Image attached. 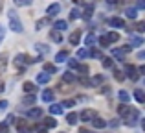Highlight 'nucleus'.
<instances>
[{
	"mask_svg": "<svg viewBox=\"0 0 145 133\" xmlns=\"http://www.w3.org/2000/svg\"><path fill=\"white\" fill-rule=\"evenodd\" d=\"M40 98H42V102H46V104H52L53 98H55V94H53L52 89H44L42 94H40Z\"/></svg>",
	"mask_w": 145,
	"mask_h": 133,
	"instance_id": "7",
	"label": "nucleus"
},
{
	"mask_svg": "<svg viewBox=\"0 0 145 133\" xmlns=\"http://www.w3.org/2000/svg\"><path fill=\"white\" fill-rule=\"evenodd\" d=\"M17 126H18V133H31L29 128H26V120H18Z\"/></svg>",
	"mask_w": 145,
	"mask_h": 133,
	"instance_id": "20",
	"label": "nucleus"
},
{
	"mask_svg": "<svg viewBox=\"0 0 145 133\" xmlns=\"http://www.w3.org/2000/svg\"><path fill=\"white\" fill-rule=\"evenodd\" d=\"M63 79H64V81H68V83H70V81H75V79H77V76H75L74 72L66 70V72H64V74H63Z\"/></svg>",
	"mask_w": 145,
	"mask_h": 133,
	"instance_id": "21",
	"label": "nucleus"
},
{
	"mask_svg": "<svg viewBox=\"0 0 145 133\" xmlns=\"http://www.w3.org/2000/svg\"><path fill=\"white\" fill-rule=\"evenodd\" d=\"M7 131H9V124L0 122V133H7Z\"/></svg>",
	"mask_w": 145,
	"mask_h": 133,
	"instance_id": "37",
	"label": "nucleus"
},
{
	"mask_svg": "<svg viewBox=\"0 0 145 133\" xmlns=\"http://www.w3.org/2000/svg\"><path fill=\"white\" fill-rule=\"evenodd\" d=\"M114 78H116L118 81H123V79H125V76H123V72H121V70L114 68Z\"/></svg>",
	"mask_w": 145,
	"mask_h": 133,
	"instance_id": "32",
	"label": "nucleus"
},
{
	"mask_svg": "<svg viewBox=\"0 0 145 133\" xmlns=\"http://www.w3.org/2000/svg\"><path fill=\"white\" fill-rule=\"evenodd\" d=\"M134 98H136V102H138V104H143V102H145L143 91H142V89H136V91H134Z\"/></svg>",
	"mask_w": 145,
	"mask_h": 133,
	"instance_id": "19",
	"label": "nucleus"
},
{
	"mask_svg": "<svg viewBox=\"0 0 145 133\" xmlns=\"http://www.w3.org/2000/svg\"><path fill=\"white\" fill-rule=\"evenodd\" d=\"M2 91H4V83L0 81V93H2Z\"/></svg>",
	"mask_w": 145,
	"mask_h": 133,
	"instance_id": "53",
	"label": "nucleus"
},
{
	"mask_svg": "<svg viewBox=\"0 0 145 133\" xmlns=\"http://www.w3.org/2000/svg\"><path fill=\"white\" fill-rule=\"evenodd\" d=\"M26 116H28V118H40V116H42V109H40V107H33V109H28V113H26Z\"/></svg>",
	"mask_w": 145,
	"mask_h": 133,
	"instance_id": "8",
	"label": "nucleus"
},
{
	"mask_svg": "<svg viewBox=\"0 0 145 133\" xmlns=\"http://www.w3.org/2000/svg\"><path fill=\"white\" fill-rule=\"evenodd\" d=\"M15 4H17V6H29L31 0H15Z\"/></svg>",
	"mask_w": 145,
	"mask_h": 133,
	"instance_id": "39",
	"label": "nucleus"
},
{
	"mask_svg": "<svg viewBox=\"0 0 145 133\" xmlns=\"http://www.w3.org/2000/svg\"><path fill=\"white\" fill-rule=\"evenodd\" d=\"M7 58H9V54L7 52H2L0 54V76L6 72V67H7Z\"/></svg>",
	"mask_w": 145,
	"mask_h": 133,
	"instance_id": "9",
	"label": "nucleus"
},
{
	"mask_svg": "<svg viewBox=\"0 0 145 133\" xmlns=\"http://www.w3.org/2000/svg\"><path fill=\"white\" fill-rule=\"evenodd\" d=\"M143 39L142 37H131V46H142Z\"/></svg>",
	"mask_w": 145,
	"mask_h": 133,
	"instance_id": "27",
	"label": "nucleus"
},
{
	"mask_svg": "<svg viewBox=\"0 0 145 133\" xmlns=\"http://www.w3.org/2000/svg\"><path fill=\"white\" fill-rule=\"evenodd\" d=\"M90 122L94 124V128H96V130H103V128L106 126V122H105V120L101 118V116H94V118L90 120Z\"/></svg>",
	"mask_w": 145,
	"mask_h": 133,
	"instance_id": "10",
	"label": "nucleus"
},
{
	"mask_svg": "<svg viewBox=\"0 0 145 133\" xmlns=\"http://www.w3.org/2000/svg\"><path fill=\"white\" fill-rule=\"evenodd\" d=\"M68 41H70L72 46H77L79 41H81V30H74V32L70 33V39H68Z\"/></svg>",
	"mask_w": 145,
	"mask_h": 133,
	"instance_id": "5",
	"label": "nucleus"
},
{
	"mask_svg": "<svg viewBox=\"0 0 145 133\" xmlns=\"http://www.w3.org/2000/svg\"><path fill=\"white\" fill-rule=\"evenodd\" d=\"M94 116H97V111H96V109H85L81 115H77V118H81L83 122H90Z\"/></svg>",
	"mask_w": 145,
	"mask_h": 133,
	"instance_id": "3",
	"label": "nucleus"
},
{
	"mask_svg": "<svg viewBox=\"0 0 145 133\" xmlns=\"http://www.w3.org/2000/svg\"><path fill=\"white\" fill-rule=\"evenodd\" d=\"M99 46H101V48H106V46H110V41L106 39V35L99 39Z\"/></svg>",
	"mask_w": 145,
	"mask_h": 133,
	"instance_id": "33",
	"label": "nucleus"
},
{
	"mask_svg": "<svg viewBox=\"0 0 145 133\" xmlns=\"http://www.w3.org/2000/svg\"><path fill=\"white\" fill-rule=\"evenodd\" d=\"M143 28H145V22H138V24H136V32L142 33V32H143Z\"/></svg>",
	"mask_w": 145,
	"mask_h": 133,
	"instance_id": "44",
	"label": "nucleus"
},
{
	"mask_svg": "<svg viewBox=\"0 0 145 133\" xmlns=\"http://www.w3.org/2000/svg\"><path fill=\"white\" fill-rule=\"evenodd\" d=\"M53 28L59 30V32H63V30H66V28H68V24H66V21H55Z\"/></svg>",
	"mask_w": 145,
	"mask_h": 133,
	"instance_id": "23",
	"label": "nucleus"
},
{
	"mask_svg": "<svg viewBox=\"0 0 145 133\" xmlns=\"http://www.w3.org/2000/svg\"><path fill=\"white\" fill-rule=\"evenodd\" d=\"M64 105H66V107H74L75 100H74V98H72V100H64Z\"/></svg>",
	"mask_w": 145,
	"mask_h": 133,
	"instance_id": "43",
	"label": "nucleus"
},
{
	"mask_svg": "<svg viewBox=\"0 0 145 133\" xmlns=\"http://www.w3.org/2000/svg\"><path fill=\"white\" fill-rule=\"evenodd\" d=\"M2 7H4V2H2V0H0V11H2Z\"/></svg>",
	"mask_w": 145,
	"mask_h": 133,
	"instance_id": "54",
	"label": "nucleus"
},
{
	"mask_svg": "<svg viewBox=\"0 0 145 133\" xmlns=\"http://www.w3.org/2000/svg\"><path fill=\"white\" fill-rule=\"evenodd\" d=\"M106 39H108L110 43H118V41H120V35H118L116 32H110L108 35H106Z\"/></svg>",
	"mask_w": 145,
	"mask_h": 133,
	"instance_id": "28",
	"label": "nucleus"
},
{
	"mask_svg": "<svg viewBox=\"0 0 145 133\" xmlns=\"http://www.w3.org/2000/svg\"><path fill=\"white\" fill-rule=\"evenodd\" d=\"M106 2H108V4H114V2H116V0H106Z\"/></svg>",
	"mask_w": 145,
	"mask_h": 133,
	"instance_id": "55",
	"label": "nucleus"
},
{
	"mask_svg": "<svg viewBox=\"0 0 145 133\" xmlns=\"http://www.w3.org/2000/svg\"><path fill=\"white\" fill-rule=\"evenodd\" d=\"M77 120L79 118H77V115H75V113H70V115L66 116V122L70 124V126H75V124H77Z\"/></svg>",
	"mask_w": 145,
	"mask_h": 133,
	"instance_id": "25",
	"label": "nucleus"
},
{
	"mask_svg": "<svg viewBox=\"0 0 145 133\" xmlns=\"http://www.w3.org/2000/svg\"><path fill=\"white\" fill-rule=\"evenodd\" d=\"M68 59V50H61L59 54L55 56V63H63V61H66Z\"/></svg>",
	"mask_w": 145,
	"mask_h": 133,
	"instance_id": "14",
	"label": "nucleus"
},
{
	"mask_svg": "<svg viewBox=\"0 0 145 133\" xmlns=\"http://www.w3.org/2000/svg\"><path fill=\"white\" fill-rule=\"evenodd\" d=\"M59 11H61V6H59V4H52V6H48L46 13L50 15V17H53V15H57Z\"/></svg>",
	"mask_w": 145,
	"mask_h": 133,
	"instance_id": "12",
	"label": "nucleus"
},
{
	"mask_svg": "<svg viewBox=\"0 0 145 133\" xmlns=\"http://www.w3.org/2000/svg\"><path fill=\"white\" fill-rule=\"evenodd\" d=\"M108 24L112 26V28H123V26H125V22H123V19L114 17V19H110V21H108Z\"/></svg>",
	"mask_w": 145,
	"mask_h": 133,
	"instance_id": "11",
	"label": "nucleus"
},
{
	"mask_svg": "<svg viewBox=\"0 0 145 133\" xmlns=\"http://www.w3.org/2000/svg\"><path fill=\"white\" fill-rule=\"evenodd\" d=\"M35 48H37V50H39V52H42V54H46V52L50 50L48 46H42V44H35Z\"/></svg>",
	"mask_w": 145,
	"mask_h": 133,
	"instance_id": "41",
	"label": "nucleus"
},
{
	"mask_svg": "<svg viewBox=\"0 0 145 133\" xmlns=\"http://www.w3.org/2000/svg\"><path fill=\"white\" fill-rule=\"evenodd\" d=\"M35 102V96H31V93H29V96L24 98V104H33Z\"/></svg>",
	"mask_w": 145,
	"mask_h": 133,
	"instance_id": "42",
	"label": "nucleus"
},
{
	"mask_svg": "<svg viewBox=\"0 0 145 133\" xmlns=\"http://www.w3.org/2000/svg\"><path fill=\"white\" fill-rule=\"evenodd\" d=\"M88 56H92V58H99L101 54H99L97 50H92V52H88Z\"/></svg>",
	"mask_w": 145,
	"mask_h": 133,
	"instance_id": "49",
	"label": "nucleus"
},
{
	"mask_svg": "<svg viewBox=\"0 0 145 133\" xmlns=\"http://www.w3.org/2000/svg\"><path fill=\"white\" fill-rule=\"evenodd\" d=\"M6 107H7V102L6 100H0V111H4Z\"/></svg>",
	"mask_w": 145,
	"mask_h": 133,
	"instance_id": "47",
	"label": "nucleus"
},
{
	"mask_svg": "<svg viewBox=\"0 0 145 133\" xmlns=\"http://www.w3.org/2000/svg\"><path fill=\"white\" fill-rule=\"evenodd\" d=\"M22 87H24V91H26V93H33V91H35V85H33L31 81H26Z\"/></svg>",
	"mask_w": 145,
	"mask_h": 133,
	"instance_id": "31",
	"label": "nucleus"
},
{
	"mask_svg": "<svg viewBox=\"0 0 145 133\" xmlns=\"http://www.w3.org/2000/svg\"><path fill=\"white\" fill-rule=\"evenodd\" d=\"M40 133H46V131H44V130H42V131H40Z\"/></svg>",
	"mask_w": 145,
	"mask_h": 133,
	"instance_id": "56",
	"label": "nucleus"
},
{
	"mask_svg": "<svg viewBox=\"0 0 145 133\" xmlns=\"http://www.w3.org/2000/svg\"><path fill=\"white\" fill-rule=\"evenodd\" d=\"M11 122H15V116L13 115H9V116H7V120H6V124H11Z\"/></svg>",
	"mask_w": 145,
	"mask_h": 133,
	"instance_id": "50",
	"label": "nucleus"
},
{
	"mask_svg": "<svg viewBox=\"0 0 145 133\" xmlns=\"http://www.w3.org/2000/svg\"><path fill=\"white\" fill-rule=\"evenodd\" d=\"M46 24H48V19H44V21H37L35 28H37V30H40V28H42V26H46Z\"/></svg>",
	"mask_w": 145,
	"mask_h": 133,
	"instance_id": "38",
	"label": "nucleus"
},
{
	"mask_svg": "<svg viewBox=\"0 0 145 133\" xmlns=\"http://www.w3.org/2000/svg\"><path fill=\"white\" fill-rule=\"evenodd\" d=\"M125 17L131 19V21H134V19H136V7H129V9H125Z\"/></svg>",
	"mask_w": 145,
	"mask_h": 133,
	"instance_id": "24",
	"label": "nucleus"
},
{
	"mask_svg": "<svg viewBox=\"0 0 145 133\" xmlns=\"http://www.w3.org/2000/svg\"><path fill=\"white\" fill-rule=\"evenodd\" d=\"M33 61H37V59H31V58H28L26 54H18L17 58L13 59V65L18 68V70H24L26 67L29 65V63H33Z\"/></svg>",
	"mask_w": 145,
	"mask_h": 133,
	"instance_id": "2",
	"label": "nucleus"
},
{
	"mask_svg": "<svg viewBox=\"0 0 145 133\" xmlns=\"http://www.w3.org/2000/svg\"><path fill=\"white\" fill-rule=\"evenodd\" d=\"M79 133H90V131L86 130V128H79Z\"/></svg>",
	"mask_w": 145,
	"mask_h": 133,
	"instance_id": "52",
	"label": "nucleus"
},
{
	"mask_svg": "<svg viewBox=\"0 0 145 133\" xmlns=\"http://www.w3.org/2000/svg\"><path fill=\"white\" fill-rule=\"evenodd\" d=\"M96 43H97V39H96L94 33H88V35L85 37V44H86V46H94Z\"/></svg>",
	"mask_w": 145,
	"mask_h": 133,
	"instance_id": "17",
	"label": "nucleus"
},
{
	"mask_svg": "<svg viewBox=\"0 0 145 133\" xmlns=\"http://www.w3.org/2000/svg\"><path fill=\"white\" fill-rule=\"evenodd\" d=\"M136 7H138V9H143V7H145V2H143V0H138V4H136Z\"/></svg>",
	"mask_w": 145,
	"mask_h": 133,
	"instance_id": "48",
	"label": "nucleus"
},
{
	"mask_svg": "<svg viewBox=\"0 0 145 133\" xmlns=\"http://www.w3.org/2000/svg\"><path fill=\"white\" fill-rule=\"evenodd\" d=\"M110 126H112V128H116V126H120V120H112V122H110Z\"/></svg>",
	"mask_w": 145,
	"mask_h": 133,
	"instance_id": "51",
	"label": "nucleus"
},
{
	"mask_svg": "<svg viewBox=\"0 0 145 133\" xmlns=\"http://www.w3.org/2000/svg\"><path fill=\"white\" fill-rule=\"evenodd\" d=\"M68 67H70V70L75 68V67H77V61H75V59H68Z\"/></svg>",
	"mask_w": 145,
	"mask_h": 133,
	"instance_id": "45",
	"label": "nucleus"
},
{
	"mask_svg": "<svg viewBox=\"0 0 145 133\" xmlns=\"http://www.w3.org/2000/svg\"><path fill=\"white\" fill-rule=\"evenodd\" d=\"M77 58H88V50H86V48H81V50L77 52Z\"/></svg>",
	"mask_w": 145,
	"mask_h": 133,
	"instance_id": "36",
	"label": "nucleus"
},
{
	"mask_svg": "<svg viewBox=\"0 0 145 133\" xmlns=\"http://www.w3.org/2000/svg\"><path fill=\"white\" fill-rule=\"evenodd\" d=\"M57 126V120L55 118H44V128H48V130H52V128Z\"/></svg>",
	"mask_w": 145,
	"mask_h": 133,
	"instance_id": "26",
	"label": "nucleus"
},
{
	"mask_svg": "<svg viewBox=\"0 0 145 133\" xmlns=\"http://www.w3.org/2000/svg\"><path fill=\"white\" fill-rule=\"evenodd\" d=\"M50 39L55 41V43H61V41H63V35H61L59 30H52V32H50Z\"/></svg>",
	"mask_w": 145,
	"mask_h": 133,
	"instance_id": "13",
	"label": "nucleus"
},
{
	"mask_svg": "<svg viewBox=\"0 0 145 133\" xmlns=\"http://www.w3.org/2000/svg\"><path fill=\"white\" fill-rule=\"evenodd\" d=\"M37 81L42 83V85H44V83H48L50 81V74H48V72H40V74H37Z\"/></svg>",
	"mask_w": 145,
	"mask_h": 133,
	"instance_id": "18",
	"label": "nucleus"
},
{
	"mask_svg": "<svg viewBox=\"0 0 145 133\" xmlns=\"http://www.w3.org/2000/svg\"><path fill=\"white\" fill-rule=\"evenodd\" d=\"M125 74H127L129 78L132 79V81H136V79L140 78V76H138V70H136V67H132V65H127V67H125Z\"/></svg>",
	"mask_w": 145,
	"mask_h": 133,
	"instance_id": "6",
	"label": "nucleus"
},
{
	"mask_svg": "<svg viewBox=\"0 0 145 133\" xmlns=\"http://www.w3.org/2000/svg\"><path fill=\"white\" fill-rule=\"evenodd\" d=\"M92 11H94V7H92V6H88V7L85 9V13H83V19H85V21H88V19L92 17Z\"/></svg>",
	"mask_w": 145,
	"mask_h": 133,
	"instance_id": "30",
	"label": "nucleus"
},
{
	"mask_svg": "<svg viewBox=\"0 0 145 133\" xmlns=\"http://www.w3.org/2000/svg\"><path fill=\"white\" fill-rule=\"evenodd\" d=\"M42 68H44V72H48V74H55V72H57V67L52 65V63H44Z\"/></svg>",
	"mask_w": 145,
	"mask_h": 133,
	"instance_id": "22",
	"label": "nucleus"
},
{
	"mask_svg": "<svg viewBox=\"0 0 145 133\" xmlns=\"http://www.w3.org/2000/svg\"><path fill=\"white\" fill-rule=\"evenodd\" d=\"M75 70L81 72V74H88V67H86V65H77V67H75Z\"/></svg>",
	"mask_w": 145,
	"mask_h": 133,
	"instance_id": "35",
	"label": "nucleus"
},
{
	"mask_svg": "<svg viewBox=\"0 0 145 133\" xmlns=\"http://www.w3.org/2000/svg\"><path fill=\"white\" fill-rule=\"evenodd\" d=\"M4 37H6V30H4V26H0V43L4 41Z\"/></svg>",
	"mask_w": 145,
	"mask_h": 133,
	"instance_id": "46",
	"label": "nucleus"
},
{
	"mask_svg": "<svg viewBox=\"0 0 145 133\" xmlns=\"http://www.w3.org/2000/svg\"><path fill=\"white\" fill-rule=\"evenodd\" d=\"M70 19H72V21L79 19V9H72V11H70Z\"/></svg>",
	"mask_w": 145,
	"mask_h": 133,
	"instance_id": "40",
	"label": "nucleus"
},
{
	"mask_svg": "<svg viewBox=\"0 0 145 133\" xmlns=\"http://www.w3.org/2000/svg\"><path fill=\"white\" fill-rule=\"evenodd\" d=\"M103 74H97V76H94V79L90 81V85H99V83H103Z\"/></svg>",
	"mask_w": 145,
	"mask_h": 133,
	"instance_id": "29",
	"label": "nucleus"
},
{
	"mask_svg": "<svg viewBox=\"0 0 145 133\" xmlns=\"http://www.w3.org/2000/svg\"><path fill=\"white\" fill-rule=\"evenodd\" d=\"M50 113H52V115H61V113H63V105L61 104H52L50 105Z\"/></svg>",
	"mask_w": 145,
	"mask_h": 133,
	"instance_id": "16",
	"label": "nucleus"
},
{
	"mask_svg": "<svg viewBox=\"0 0 145 133\" xmlns=\"http://www.w3.org/2000/svg\"><path fill=\"white\" fill-rule=\"evenodd\" d=\"M118 98H120L123 104H127V102H131V94L127 93V91H118Z\"/></svg>",
	"mask_w": 145,
	"mask_h": 133,
	"instance_id": "15",
	"label": "nucleus"
},
{
	"mask_svg": "<svg viewBox=\"0 0 145 133\" xmlns=\"http://www.w3.org/2000/svg\"><path fill=\"white\" fill-rule=\"evenodd\" d=\"M101 59H103V67H105V68H112L114 63H112V59H110V58H101Z\"/></svg>",
	"mask_w": 145,
	"mask_h": 133,
	"instance_id": "34",
	"label": "nucleus"
},
{
	"mask_svg": "<svg viewBox=\"0 0 145 133\" xmlns=\"http://www.w3.org/2000/svg\"><path fill=\"white\" fill-rule=\"evenodd\" d=\"M131 50V46H125V48H118V50L112 52V56L118 59V61H125V54Z\"/></svg>",
	"mask_w": 145,
	"mask_h": 133,
	"instance_id": "4",
	"label": "nucleus"
},
{
	"mask_svg": "<svg viewBox=\"0 0 145 133\" xmlns=\"http://www.w3.org/2000/svg\"><path fill=\"white\" fill-rule=\"evenodd\" d=\"M7 17H9V28L13 30L15 33H22V32H24V26H22V22H20V19H18V13H17V11L9 9Z\"/></svg>",
	"mask_w": 145,
	"mask_h": 133,
	"instance_id": "1",
	"label": "nucleus"
}]
</instances>
